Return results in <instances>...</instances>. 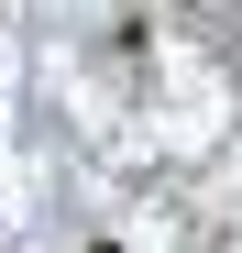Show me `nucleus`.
Segmentation results:
<instances>
[{
    "instance_id": "obj_1",
    "label": "nucleus",
    "mask_w": 242,
    "mask_h": 253,
    "mask_svg": "<svg viewBox=\"0 0 242 253\" xmlns=\"http://www.w3.org/2000/svg\"><path fill=\"white\" fill-rule=\"evenodd\" d=\"M88 253H121V242H88Z\"/></svg>"
}]
</instances>
